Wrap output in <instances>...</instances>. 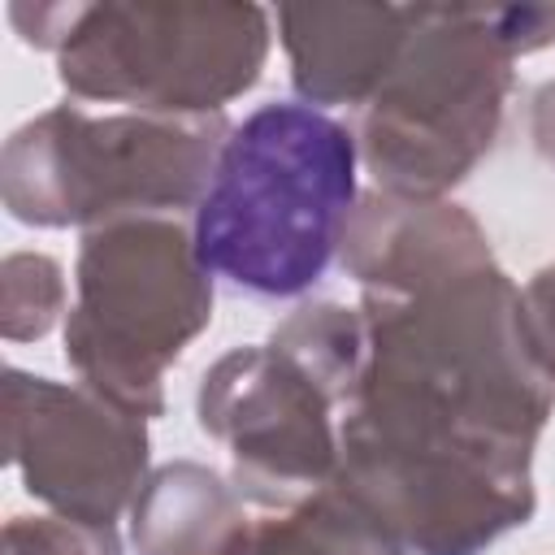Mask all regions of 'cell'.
Masks as SVG:
<instances>
[{
  "mask_svg": "<svg viewBox=\"0 0 555 555\" xmlns=\"http://www.w3.org/2000/svg\"><path fill=\"white\" fill-rule=\"evenodd\" d=\"M364 369L338 434L412 451L533 455L555 377L494 256L399 291H364Z\"/></svg>",
  "mask_w": 555,
  "mask_h": 555,
  "instance_id": "1",
  "label": "cell"
},
{
  "mask_svg": "<svg viewBox=\"0 0 555 555\" xmlns=\"http://www.w3.org/2000/svg\"><path fill=\"white\" fill-rule=\"evenodd\" d=\"M356 134L312 104H260L230 126L195 208L212 278L264 299L304 295L334 260L356 208Z\"/></svg>",
  "mask_w": 555,
  "mask_h": 555,
  "instance_id": "2",
  "label": "cell"
},
{
  "mask_svg": "<svg viewBox=\"0 0 555 555\" xmlns=\"http://www.w3.org/2000/svg\"><path fill=\"white\" fill-rule=\"evenodd\" d=\"M555 43V4H416L408 43L360 108L377 191L442 195L494 147L512 61Z\"/></svg>",
  "mask_w": 555,
  "mask_h": 555,
  "instance_id": "3",
  "label": "cell"
},
{
  "mask_svg": "<svg viewBox=\"0 0 555 555\" xmlns=\"http://www.w3.org/2000/svg\"><path fill=\"white\" fill-rule=\"evenodd\" d=\"M9 22L56 56L69 95L130 104V113H221L256 87L269 56L260 4H9Z\"/></svg>",
  "mask_w": 555,
  "mask_h": 555,
  "instance_id": "4",
  "label": "cell"
},
{
  "mask_svg": "<svg viewBox=\"0 0 555 555\" xmlns=\"http://www.w3.org/2000/svg\"><path fill=\"white\" fill-rule=\"evenodd\" d=\"M225 113H87L56 104L17 126L0 156L4 208L43 230L199 208L225 147Z\"/></svg>",
  "mask_w": 555,
  "mask_h": 555,
  "instance_id": "5",
  "label": "cell"
},
{
  "mask_svg": "<svg viewBox=\"0 0 555 555\" xmlns=\"http://www.w3.org/2000/svg\"><path fill=\"white\" fill-rule=\"evenodd\" d=\"M212 321V273L178 217H117L82 234L65 360L108 403L152 421L165 373Z\"/></svg>",
  "mask_w": 555,
  "mask_h": 555,
  "instance_id": "6",
  "label": "cell"
},
{
  "mask_svg": "<svg viewBox=\"0 0 555 555\" xmlns=\"http://www.w3.org/2000/svg\"><path fill=\"white\" fill-rule=\"evenodd\" d=\"M334 486L382 520L408 555H481L533 507V455L412 451L338 438Z\"/></svg>",
  "mask_w": 555,
  "mask_h": 555,
  "instance_id": "7",
  "label": "cell"
},
{
  "mask_svg": "<svg viewBox=\"0 0 555 555\" xmlns=\"http://www.w3.org/2000/svg\"><path fill=\"white\" fill-rule=\"evenodd\" d=\"M338 399L291 351L234 347L195 390V416L234 460V481L264 507H291L334 481Z\"/></svg>",
  "mask_w": 555,
  "mask_h": 555,
  "instance_id": "8",
  "label": "cell"
},
{
  "mask_svg": "<svg viewBox=\"0 0 555 555\" xmlns=\"http://www.w3.org/2000/svg\"><path fill=\"white\" fill-rule=\"evenodd\" d=\"M147 421L91 386L4 373V451L56 516L113 525L147 481Z\"/></svg>",
  "mask_w": 555,
  "mask_h": 555,
  "instance_id": "9",
  "label": "cell"
},
{
  "mask_svg": "<svg viewBox=\"0 0 555 555\" xmlns=\"http://www.w3.org/2000/svg\"><path fill=\"white\" fill-rule=\"evenodd\" d=\"M416 4H282L278 39L304 104H369L395 69Z\"/></svg>",
  "mask_w": 555,
  "mask_h": 555,
  "instance_id": "10",
  "label": "cell"
},
{
  "mask_svg": "<svg viewBox=\"0 0 555 555\" xmlns=\"http://www.w3.org/2000/svg\"><path fill=\"white\" fill-rule=\"evenodd\" d=\"M338 256L364 291H399L494 251L477 217L442 195L369 191L351 208Z\"/></svg>",
  "mask_w": 555,
  "mask_h": 555,
  "instance_id": "11",
  "label": "cell"
},
{
  "mask_svg": "<svg viewBox=\"0 0 555 555\" xmlns=\"http://www.w3.org/2000/svg\"><path fill=\"white\" fill-rule=\"evenodd\" d=\"M251 520L225 477L195 460L147 473L130 503V542L139 555H238Z\"/></svg>",
  "mask_w": 555,
  "mask_h": 555,
  "instance_id": "12",
  "label": "cell"
},
{
  "mask_svg": "<svg viewBox=\"0 0 555 555\" xmlns=\"http://www.w3.org/2000/svg\"><path fill=\"white\" fill-rule=\"evenodd\" d=\"M238 555H408V551L382 520H373L351 494H343L330 481L304 494L299 503L273 507V516L256 520Z\"/></svg>",
  "mask_w": 555,
  "mask_h": 555,
  "instance_id": "13",
  "label": "cell"
},
{
  "mask_svg": "<svg viewBox=\"0 0 555 555\" xmlns=\"http://www.w3.org/2000/svg\"><path fill=\"white\" fill-rule=\"evenodd\" d=\"M65 308L61 264L43 251H13L0 269V330L9 343L43 338Z\"/></svg>",
  "mask_w": 555,
  "mask_h": 555,
  "instance_id": "14",
  "label": "cell"
},
{
  "mask_svg": "<svg viewBox=\"0 0 555 555\" xmlns=\"http://www.w3.org/2000/svg\"><path fill=\"white\" fill-rule=\"evenodd\" d=\"M4 555H121L113 525L74 516H13L4 525Z\"/></svg>",
  "mask_w": 555,
  "mask_h": 555,
  "instance_id": "15",
  "label": "cell"
},
{
  "mask_svg": "<svg viewBox=\"0 0 555 555\" xmlns=\"http://www.w3.org/2000/svg\"><path fill=\"white\" fill-rule=\"evenodd\" d=\"M520 304H525V325H529L533 351L546 364V373L555 377V264H546L529 278V286L520 291Z\"/></svg>",
  "mask_w": 555,
  "mask_h": 555,
  "instance_id": "16",
  "label": "cell"
},
{
  "mask_svg": "<svg viewBox=\"0 0 555 555\" xmlns=\"http://www.w3.org/2000/svg\"><path fill=\"white\" fill-rule=\"evenodd\" d=\"M529 134H533V147L546 165H555V78H546L538 91H533V104H529Z\"/></svg>",
  "mask_w": 555,
  "mask_h": 555,
  "instance_id": "17",
  "label": "cell"
}]
</instances>
